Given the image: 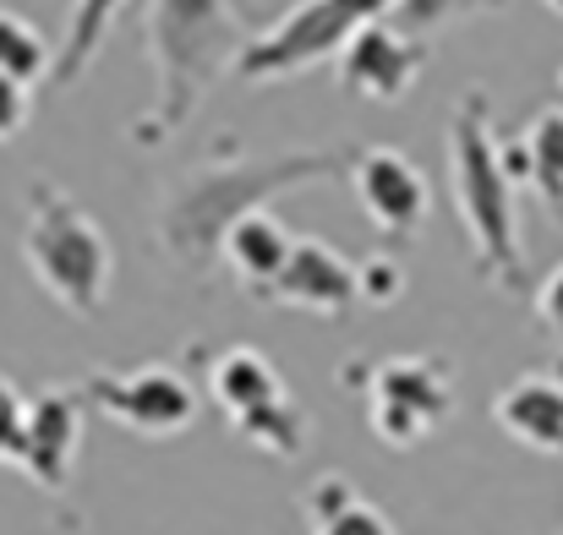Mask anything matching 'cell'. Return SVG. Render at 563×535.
Segmentation results:
<instances>
[{
    "mask_svg": "<svg viewBox=\"0 0 563 535\" xmlns=\"http://www.w3.org/2000/svg\"><path fill=\"white\" fill-rule=\"evenodd\" d=\"M351 165H356V148H290V154H274V159L219 148L165 186V197H159V252L181 274L202 279L219 263L224 235L246 213L268 208L279 191L351 176Z\"/></svg>",
    "mask_w": 563,
    "mask_h": 535,
    "instance_id": "1",
    "label": "cell"
},
{
    "mask_svg": "<svg viewBox=\"0 0 563 535\" xmlns=\"http://www.w3.org/2000/svg\"><path fill=\"white\" fill-rule=\"evenodd\" d=\"M143 27H148L159 93H154V110L132 121V143L159 148L197 115V104L213 93V82L241 66V55L257 33L246 27L235 0H148Z\"/></svg>",
    "mask_w": 563,
    "mask_h": 535,
    "instance_id": "2",
    "label": "cell"
},
{
    "mask_svg": "<svg viewBox=\"0 0 563 535\" xmlns=\"http://www.w3.org/2000/svg\"><path fill=\"white\" fill-rule=\"evenodd\" d=\"M449 176L454 202L471 235L476 274L509 296H526V246H520V176L509 170L504 143L493 137V104L482 88H471L449 115Z\"/></svg>",
    "mask_w": 563,
    "mask_h": 535,
    "instance_id": "3",
    "label": "cell"
},
{
    "mask_svg": "<svg viewBox=\"0 0 563 535\" xmlns=\"http://www.w3.org/2000/svg\"><path fill=\"white\" fill-rule=\"evenodd\" d=\"M22 263L38 279V290L66 306L71 317H99L110 301V279H115V252L110 235L99 230V219L49 180L27 186V213H22Z\"/></svg>",
    "mask_w": 563,
    "mask_h": 535,
    "instance_id": "4",
    "label": "cell"
},
{
    "mask_svg": "<svg viewBox=\"0 0 563 535\" xmlns=\"http://www.w3.org/2000/svg\"><path fill=\"white\" fill-rule=\"evenodd\" d=\"M208 399L263 454L296 459L307 448V415L285 388V371L252 345H230L208 360Z\"/></svg>",
    "mask_w": 563,
    "mask_h": 535,
    "instance_id": "5",
    "label": "cell"
},
{
    "mask_svg": "<svg viewBox=\"0 0 563 535\" xmlns=\"http://www.w3.org/2000/svg\"><path fill=\"white\" fill-rule=\"evenodd\" d=\"M388 11H394V0H301L246 44L235 77L241 82H279V77H296L318 60H340L345 44Z\"/></svg>",
    "mask_w": 563,
    "mask_h": 535,
    "instance_id": "6",
    "label": "cell"
},
{
    "mask_svg": "<svg viewBox=\"0 0 563 535\" xmlns=\"http://www.w3.org/2000/svg\"><path fill=\"white\" fill-rule=\"evenodd\" d=\"M454 415V371L438 356H388L367 371V426L383 448H421Z\"/></svg>",
    "mask_w": 563,
    "mask_h": 535,
    "instance_id": "7",
    "label": "cell"
},
{
    "mask_svg": "<svg viewBox=\"0 0 563 535\" xmlns=\"http://www.w3.org/2000/svg\"><path fill=\"white\" fill-rule=\"evenodd\" d=\"M88 410L115 421L132 437L165 443L197 421V388L176 366H137V371H93L77 382Z\"/></svg>",
    "mask_w": 563,
    "mask_h": 535,
    "instance_id": "8",
    "label": "cell"
},
{
    "mask_svg": "<svg viewBox=\"0 0 563 535\" xmlns=\"http://www.w3.org/2000/svg\"><path fill=\"white\" fill-rule=\"evenodd\" d=\"M351 191L362 202V213L373 219L377 235L388 241H416L427 230L432 213V186L421 176V165L399 148H356L351 165Z\"/></svg>",
    "mask_w": 563,
    "mask_h": 535,
    "instance_id": "9",
    "label": "cell"
},
{
    "mask_svg": "<svg viewBox=\"0 0 563 535\" xmlns=\"http://www.w3.org/2000/svg\"><path fill=\"white\" fill-rule=\"evenodd\" d=\"M82 388H38L27 399V421H22V459L16 470L27 481H38L44 492H60L77 470V448H82Z\"/></svg>",
    "mask_w": 563,
    "mask_h": 535,
    "instance_id": "10",
    "label": "cell"
},
{
    "mask_svg": "<svg viewBox=\"0 0 563 535\" xmlns=\"http://www.w3.org/2000/svg\"><path fill=\"white\" fill-rule=\"evenodd\" d=\"M421 66H427V44H416V38L399 33L388 16H377V22H367V27L345 44V55L334 60V77H340V88L356 93V99L394 104V99H405V93L416 88Z\"/></svg>",
    "mask_w": 563,
    "mask_h": 535,
    "instance_id": "11",
    "label": "cell"
},
{
    "mask_svg": "<svg viewBox=\"0 0 563 535\" xmlns=\"http://www.w3.org/2000/svg\"><path fill=\"white\" fill-rule=\"evenodd\" d=\"M268 301L301 306V312H323V317H345L362 301V263H351L345 252H334L318 235L296 241V257L285 268V279L274 285Z\"/></svg>",
    "mask_w": 563,
    "mask_h": 535,
    "instance_id": "12",
    "label": "cell"
},
{
    "mask_svg": "<svg viewBox=\"0 0 563 535\" xmlns=\"http://www.w3.org/2000/svg\"><path fill=\"white\" fill-rule=\"evenodd\" d=\"M493 421L509 443H520L531 454H548V459H563V371L542 366V371L515 377L493 399Z\"/></svg>",
    "mask_w": 563,
    "mask_h": 535,
    "instance_id": "13",
    "label": "cell"
},
{
    "mask_svg": "<svg viewBox=\"0 0 563 535\" xmlns=\"http://www.w3.org/2000/svg\"><path fill=\"white\" fill-rule=\"evenodd\" d=\"M296 241L301 235H290L279 219H274V208H257V213H246L230 235H224V252H219V263L235 274V285L246 290V296H274V285L285 279V268H290V257H296Z\"/></svg>",
    "mask_w": 563,
    "mask_h": 535,
    "instance_id": "14",
    "label": "cell"
},
{
    "mask_svg": "<svg viewBox=\"0 0 563 535\" xmlns=\"http://www.w3.org/2000/svg\"><path fill=\"white\" fill-rule=\"evenodd\" d=\"M504 154H509V170L526 180V186L548 202V213L563 224V104L531 115L526 132H520Z\"/></svg>",
    "mask_w": 563,
    "mask_h": 535,
    "instance_id": "15",
    "label": "cell"
},
{
    "mask_svg": "<svg viewBox=\"0 0 563 535\" xmlns=\"http://www.w3.org/2000/svg\"><path fill=\"white\" fill-rule=\"evenodd\" d=\"M301 509H307L312 535H394V520H388L377 503H367V498L351 487V476H340V470L318 476V481L307 487Z\"/></svg>",
    "mask_w": 563,
    "mask_h": 535,
    "instance_id": "16",
    "label": "cell"
},
{
    "mask_svg": "<svg viewBox=\"0 0 563 535\" xmlns=\"http://www.w3.org/2000/svg\"><path fill=\"white\" fill-rule=\"evenodd\" d=\"M121 5H126V0H77L71 33H66V44L55 49V82H60V88L77 82V77L93 66V55L104 49V33H110V22L121 16Z\"/></svg>",
    "mask_w": 563,
    "mask_h": 535,
    "instance_id": "17",
    "label": "cell"
},
{
    "mask_svg": "<svg viewBox=\"0 0 563 535\" xmlns=\"http://www.w3.org/2000/svg\"><path fill=\"white\" fill-rule=\"evenodd\" d=\"M0 71L16 77V82H44L55 77V55L44 44V33L22 16V11H0Z\"/></svg>",
    "mask_w": 563,
    "mask_h": 535,
    "instance_id": "18",
    "label": "cell"
},
{
    "mask_svg": "<svg viewBox=\"0 0 563 535\" xmlns=\"http://www.w3.org/2000/svg\"><path fill=\"white\" fill-rule=\"evenodd\" d=\"M405 296V268L394 257H367L362 263V306H394Z\"/></svg>",
    "mask_w": 563,
    "mask_h": 535,
    "instance_id": "19",
    "label": "cell"
},
{
    "mask_svg": "<svg viewBox=\"0 0 563 535\" xmlns=\"http://www.w3.org/2000/svg\"><path fill=\"white\" fill-rule=\"evenodd\" d=\"M22 421H27V399L0 377V465L22 459Z\"/></svg>",
    "mask_w": 563,
    "mask_h": 535,
    "instance_id": "20",
    "label": "cell"
},
{
    "mask_svg": "<svg viewBox=\"0 0 563 535\" xmlns=\"http://www.w3.org/2000/svg\"><path fill=\"white\" fill-rule=\"evenodd\" d=\"M27 115H33V88L0 71V143H11L27 126Z\"/></svg>",
    "mask_w": 563,
    "mask_h": 535,
    "instance_id": "21",
    "label": "cell"
},
{
    "mask_svg": "<svg viewBox=\"0 0 563 535\" xmlns=\"http://www.w3.org/2000/svg\"><path fill=\"white\" fill-rule=\"evenodd\" d=\"M537 312H542V323H548L553 334H563V263L542 279V290H537Z\"/></svg>",
    "mask_w": 563,
    "mask_h": 535,
    "instance_id": "22",
    "label": "cell"
},
{
    "mask_svg": "<svg viewBox=\"0 0 563 535\" xmlns=\"http://www.w3.org/2000/svg\"><path fill=\"white\" fill-rule=\"evenodd\" d=\"M542 5H548V11H559V16H563V0H542Z\"/></svg>",
    "mask_w": 563,
    "mask_h": 535,
    "instance_id": "23",
    "label": "cell"
},
{
    "mask_svg": "<svg viewBox=\"0 0 563 535\" xmlns=\"http://www.w3.org/2000/svg\"><path fill=\"white\" fill-rule=\"evenodd\" d=\"M559 88H563V71H559Z\"/></svg>",
    "mask_w": 563,
    "mask_h": 535,
    "instance_id": "24",
    "label": "cell"
}]
</instances>
